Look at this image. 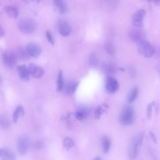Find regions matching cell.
I'll list each match as a JSON object with an SVG mask.
<instances>
[{"instance_id": "obj_28", "label": "cell", "mask_w": 160, "mask_h": 160, "mask_svg": "<svg viewBox=\"0 0 160 160\" xmlns=\"http://www.w3.org/2000/svg\"><path fill=\"white\" fill-rule=\"evenodd\" d=\"M105 112L101 106H98L94 112L95 118L97 119L100 118L102 114Z\"/></svg>"}, {"instance_id": "obj_11", "label": "cell", "mask_w": 160, "mask_h": 160, "mask_svg": "<svg viewBox=\"0 0 160 160\" xmlns=\"http://www.w3.org/2000/svg\"><path fill=\"white\" fill-rule=\"evenodd\" d=\"M119 83L118 80L112 76H109L106 78L105 88L110 93H114L119 89Z\"/></svg>"}, {"instance_id": "obj_33", "label": "cell", "mask_w": 160, "mask_h": 160, "mask_svg": "<svg viewBox=\"0 0 160 160\" xmlns=\"http://www.w3.org/2000/svg\"><path fill=\"white\" fill-rule=\"evenodd\" d=\"M4 32L2 26L0 24V37H2L4 35Z\"/></svg>"}, {"instance_id": "obj_31", "label": "cell", "mask_w": 160, "mask_h": 160, "mask_svg": "<svg viewBox=\"0 0 160 160\" xmlns=\"http://www.w3.org/2000/svg\"><path fill=\"white\" fill-rule=\"evenodd\" d=\"M46 35L47 40L49 43L52 45H54V41L51 32L49 30H47L46 32Z\"/></svg>"}, {"instance_id": "obj_32", "label": "cell", "mask_w": 160, "mask_h": 160, "mask_svg": "<svg viewBox=\"0 0 160 160\" xmlns=\"http://www.w3.org/2000/svg\"><path fill=\"white\" fill-rule=\"evenodd\" d=\"M149 135L153 142L156 143L157 142V139L154 134L152 132L150 131L149 132Z\"/></svg>"}, {"instance_id": "obj_26", "label": "cell", "mask_w": 160, "mask_h": 160, "mask_svg": "<svg viewBox=\"0 0 160 160\" xmlns=\"http://www.w3.org/2000/svg\"><path fill=\"white\" fill-rule=\"evenodd\" d=\"M10 125V122L7 118L3 116H0V126L2 128H7Z\"/></svg>"}, {"instance_id": "obj_34", "label": "cell", "mask_w": 160, "mask_h": 160, "mask_svg": "<svg viewBox=\"0 0 160 160\" xmlns=\"http://www.w3.org/2000/svg\"><path fill=\"white\" fill-rule=\"evenodd\" d=\"M154 3L157 6H159L160 4V0H154Z\"/></svg>"}, {"instance_id": "obj_8", "label": "cell", "mask_w": 160, "mask_h": 160, "mask_svg": "<svg viewBox=\"0 0 160 160\" xmlns=\"http://www.w3.org/2000/svg\"><path fill=\"white\" fill-rule=\"evenodd\" d=\"M30 76L36 79H39L43 76V69L41 67L32 63H30L27 66Z\"/></svg>"}, {"instance_id": "obj_9", "label": "cell", "mask_w": 160, "mask_h": 160, "mask_svg": "<svg viewBox=\"0 0 160 160\" xmlns=\"http://www.w3.org/2000/svg\"><path fill=\"white\" fill-rule=\"evenodd\" d=\"M25 48L29 56L35 58H38L42 52L41 47L35 42H31L28 43Z\"/></svg>"}, {"instance_id": "obj_20", "label": "cell", "mask_w": 160, "mask_h": 160, "mask_svg": "<svg viewBox=\"0 0 160 160\" xmlns=\"http://www.w3.org/2000/svg\"><path fill=\"white\" fill-rule=\"evenodd\" d=\"M64 87V80L63 72L62 70L59 71L58 75L57 80V91L58 92L61 91Z\"/></svg>"}, {"instance_id": "obj_14", "label": "cell", "mask_w": 160, "mask_h": 160, "mask_svg": "<svg viewBox=\"0 0 160 160\" xmlns=\"http://www.w3.org/2000/svg\"><path fill=\"white\" fill-rule=\"evenodd\" d=\"M58 28L59 33L62 36H68L71 33V27L66 21L62 20L59 21L58 24Z\"/></svg>"}, {"instance_id": "obj_17", "label": "cell", "mask_w": 160, "mask_h": 160, "mask_svg": "<svg viewBox=\"0 0 160 160\" xmlns=\"http://www.w3.org/2000/svg\"><path fill=\"white\" fill-rule=\"evenodd\" d=\"M103 150L105 153H108L110 149L111 141L109 138L107 136H103L101 140Z\"/></svg>"}, {"instance_id": "obj_4", "label": "cell", "mask_w": 160, "mask_h": 160, "mask_svg": "<svg viewBox=\"0 0 160 160\" xmlns=\"http://www.w3.org/2000/svg\"><path fill=\"white\" fill-rule=\"evenodd\" d=\"M134 119V111L133 108L130 106L125 107L120 115L121 123L124 125H129L133 123Z\"/></svg>"}, {"instance_id": "obj_1", "label": "cell", "mask_w": 160, "mask_h": 160, "mask_svg": "<svg viewBox=\"0 0 160 160\" xmlns=\"http://www.w3.org/2000/svg\"><path fill=\"white\" fill-rule=\"evenodd\" d=\"M143 137V134L139 133L131 140L128 149L129 156L131 158L134 159L137 157L142 146Z\"/></svg>"}, {"instance_id": "obj_12", "label": "cell", "mask_w": 160, "mask_h": 160, "mask_svg": "<svg viewBox=\"0 0 160 160\" xmlns=\"http://www.w3.org/2000/svg\"><path fill=\"white\" fill-rule=\"evenodd\" d=\"M1 160H16V157L14 152L9 148L3 147L0 148Z\"/></svg>"}, {"instance_id": "obj_15", "label": "cell", "mask_w": 160, "mask_h": 160, "mask_svg": "<svg viewBox=\"0 0 160 160\" xmlns=\"http://www.w3.org/2000/svg\"><path fill=\"white\" fill-rule=\"evenodd\" d=\"M6 13L10 17L14 19L17 18L18 15V11L17 8L13 5H7L4 8Z\"/></svg>"}, {"instance_id": "obj_36", "label": "cell", "mask_w": 160, "mask_h": 160, "mask_svg": "<svg viewBox=\"0 0 160 160\" xmlns=\"http://www.w3.org/2000/svg\"><path fill=\"white\" fill-rule=\"evenodd\" d=\"M3 79L2 77L0 75V86L2 84Z\"/></svg>"}, {"instance_id": "obj_7", "label": "cell", "mask_w": 160, "mask_h": 160, "mask_svg": "<svg viewBox=\"0 0 160 160\" xmlns=\"http://www.w3.org/2000/svg\"><path fill=\"white\" fill-rule=\"evenodd\" d=\"M141 28H135L131 29L128 33L130 39L132 41L139 43L145 40V34Z\"/></svg>"}, {"instance_id": "obj_2", "label": "cell", "mask_w": 160, "mask_h": 160, "mask_svg": "<svg viewBox=\"0 0 160 160\" xmlns=\"http://www.w3.org/2000/svg\"><path fill=\"white\" fill-rule=\"evenodd\" d=\"M18 27L20 31L25 34H30L36 30L37 25L33 19L25 18L20 21L18 23Z\"/></svg>"}, {"instance_id": "obj_3", "label": "cell", "mask_w": 160, "mask_h": 160, "mask_svg": "<svg viewBox=\"0 0 160 160\" xmlns=\"http://www.w3.org/2000/svg\"><path fill=\"white\" fill-rule=\"evenodd\" d=\"M137 50L140 54L147 58L151 57L155 52V48L152 45L145 40L138 43Z\"/></svg>"}, {"instance_id": "obj_29", "label": "cell", "mask_w": 160, "mask_h": 160, "mask_svg": "<svg viewBox=\"0 0 160 160\" xmlns=\"http://www.w3.org/2000/svg\"><path fill=\"white\" fill-rule=\"evenodd\" d=\"M155 103L154 101L149 103L147 106V115L148 118L150 120L152 116V107Z\"/></svg>"}, {"instance_id": "obj_22", "label": "cell", "mask_w": 160, "mask_h": 160, "mask_svg": "<svg viewBox=\"0 0 160 160\" xmlns=\"http://www.w3.org/2000/svg\"><path fill=\"white\" fill-rule=\"evenodd\" d=\"M88 114V111L86 108H82L76 112L75 113L76 118L78 120H81L86 118Z\"/></svg>"}, {"instance_id": "obj_21", "label": "cell", "mask_w": 160, "mask_h": 160, "mask_svg": "<svg viewBox=\"0 0 160 160\" xmlns=\"http://www.w3.org/2000/svg\"><path fill=\"white\" fill-rule=\"evenodd\" d=\"M139 93L138 88H134L131 91L128 98V101L129 103L134 102L137 98Z\"/></svg>"}, {"instance_id": "obj_18", "label": "cell", "mask_w": 160, "mask_h": 160, "mask_svg": "<svg viewBox=\"0 0 160 160\" xmlns=\"http://www.w3.org/2000/svg\"><path fill=\"white\" fill-rule=\"evenodd\" d=\"M53 5L56 8L61 14H64L67 11V7L64 1L62 0H54Z\"/></svg>"}, {"instance_id": "obj_38", "label": "cell", "mask_w": 160, "mask_h": 160, "mask_svg": "<svg viewBox=\"0 0 160 160\" xmlns=\"http://www.w3.org/2000/svg\"><path fill=\"white\" fill-rule=\"evenodd\" d=\"M103 106L104 107L106 108H108V106L107 104L104 103L103 104Z\"/></svg>"}, {"instance_id": "obj_23", "label": "cell", "mask_w": 160, "mask_h": 160, "mask_svg": "<svg viewBox=\"0 0 160 160\" xmlns=\"http://www.w3.org/2000/svg\"><path fill=\"white\" fill-rule=\"evenodd\" d=\"M62 144L64 148L68 150L74 146V142L71 138L67 137L63 138L62 141Z\"/></svg>"}, {"instance_id": "obj_16", "label": "cell", "mask_w": 160, "mask_h": 160, "mask_svg": "<svg viewBox=\"0 0 160 160\" xmlns=\"http://www.w3.org/2000/svg\"><path fill=\"white\" fill-rule=\"evenodd\" d=\"M25 112L23 107L21 105H19L14 111L12 115V119L14 123L17 122L18 118L22 117L24 114Z\"/></svg>"}, {"instance_id": "obj_35", "label": "cell", "mask_w": 160, "mask_h": 160, "mask_svg": "<svg viewBox=\"0 0 160 160\" xmlns=\"http://www.w3.org/2000/svg\"><path fill=\"white\" fill-rule=\"evenodd\" d=\"M93 160H102L100 156H97Z\"/></svg>"}, {"instance_id": "obj_13", "label": "cell", "mask_w": 160, "mask_h": 160, "mask_svg": "<svg viewBox=\"0 0 160 160\" xmlns=\"http://www.w3.org/2000/svg\"><path fill=\"white\" fill-rule=\"evenodd\" d=\"M18 75L20 78L23 81L29 80L30 75L27 66L25 64H21L18 66L17 68Z\"/></svg>"}, {"instance_id": "obj_27", "label": "cell", "mask_w": 160, "mask_h": 160, "mask_svg": "<svg viewBox=\"0 0 160 160\" xmlns=\"http://www.w3.org/2000/svg\"><path fill=\"white\" fill-rule=\"evenodd\" d=\"M90 64L93 66H96L98 63V59L96 54L94 52L91 53L89 56Z\"/></svg>"}, {"instance_id": "obj_5", "label": "cell", "mask_w": 160, "mask_h": 160, "mask_svg": "<svg viewBox=\"0 0 160 160\" xmlns=\"http://www.w3.org/2000/svg\"><path fill=\"white\" fill-rule=\"evenodd\" d=\"M2 59L3 63L7 67L12 68L15 65L17 61V56L12 51L6 50L2 53Z\"/></svg>"}, {"instance_id": "obj_19", "label": "cell", "mask_w": 160, "mask_h": 160, "mask_svg": "<svg viewBox=\"0 0 160 160\" xmlns=\"http://www.w3.org/2000/svg\"><path fill=\"white\" fill-rule=\"evenodd\" d=\"M79 84V82H72L69 83L65 86V92L69 94H73L76 91Z\"/></svg>"}, {"instance_id": "obj_37", "label": "cell", "mask_w": 160, "mask_h": 160, "mask_svg": "<svg viewBox=\"0 0 160 160\" xmlns=\"http://www.w3.org/2000/svg\"><path fill=\"white\" fill-rule=\"evenodd\" d=\"M118 69L122 72H124L125 71V69L122 68H118Z\"/></svg>"}, {"instance_id": "obj_6", "label": "cell", "mask_w": 160, "mask_h": 160, "mask_svg": "<svg viewBox=\"0 0 160 160\" xmlns=\"http://www.w3.org/2000/svg\"><path fill=\"white\" fill-rule=\"evenodd\" d=\"M17 148L19 154L22 156L26 155L29 149V141L25 136L18 138L16 143Z\"/></svg>"}, {"instance_id": "obj_25", "label": "cell", "mask_w": 160, "mask_h": 160, "mask_svg": "<svg viewBox=\"0 0 160 160\" xmlns=\"http://www.w3.org/2000/svg\"><path fill=\"white\" fill-rule=\"evenodd\" d=\"M104 48L107 52L109 55H113L114 54V47L112 44L110 42H107L105 43Z\"/></svg>"}, {"instance_id": "obj_10", "label": "cell", "mask_w": 160, "mask_h": 160, "mask_svg": "<svg viewBox=\"0 0 160 160\" xmlns=\"http://www.w3.org/2000/svg\"><path fill=\"white\" fill-rule=\"evenodd\" d=\"M145 13L144 10L141 9L132 15L131 22L133 26L135 28H141L142 25L143 19Z\"/></svg>"}, {"instance_id": "obj_24", "label": "cell", "mask_w": 160, "mask_h": 160, "mask_svg": "<svg viewBox=\"0 0 160 160\" xmlns=\"http://www.w3.org/2000/svg\"><path fill=\"white\" fill-rule=\"evenodd\" d=\"M18 53L20 58L22 60L28 59L30 57L28 53L25 48H20L18 50Z\"/></svg>"}, {"instance_id": "obj_30", "label": "cell", "mask_w": 160, "mask_h": 160, "mask_svg": "<svg viewBox=\"0 0 160 160\" xmlns=\"http://www.w3.org/2000/svg\"><path fill=\"white\" fill-rule=\"evenodd\" d=\"M105 69L107 72H113L115 70V67L114 65L111 63H108L105 65Z\"/></svg>"}]
</instances>
